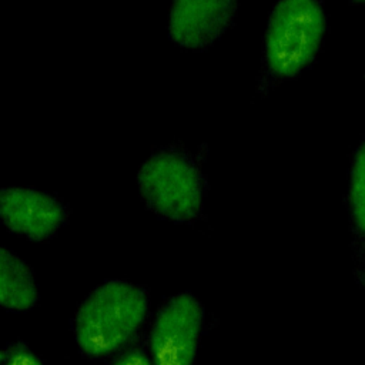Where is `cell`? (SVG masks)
I'll return each mask as SVG.
<instances>
[{
    "label": "cell",
    "mask_w": 365,
    "mask_h": 365,
    "mask_svg": "<svg viewBox=\"0 0 365 365\" xmlns=\"http://www.w3.org/2000/svg\"><path fill=\"white\" fill-rule=\"evenodd\" d=\"M3 365H41V362L26 345L13 344L3 354Z\"/></svg>",
    "instance_id": "cell-9"
},
{
    "label": "cell",
    "mask_w": 365,
    "mask_h": 365,
    "mask_svg": "<svg viewBox=\"0 0 365 365\" xmlns=\"http://www.w3.org/2000/svg\"><path fill=\"white\" fill-rule=\"evenodd\" d=\"M202 325V307L188 292L174 295L157 314L151 331L154 365H191Z\"/></svg>",
    "instance_id": "cell-4"
},
{
    "label": "cell",
    "mask_w": 365,
    "mask_h": 365,
    "mask_svg": "<svg viewBox=\"0 0 365 365\" xmlns=\"http://www.w3.org/2000/svg\"><path fill=\"white\" fill-rule=\"evenodd\" d=\"M0 204L3 224L33 241L54 235L68 214L66 204L57 197L33 188H3Z\"/></svg>",
    "instance_id": "cell-5"
},
{
    "label": "cell",
    "mask_w": 365,
    "mask_h": 365,
    "mask_svg": "<svg viewBox=\"0 0 365 365\" xmlns=\"http://www.w3.org/2000/svg\"><path fill=\"white\" fill-rule=\"evenodd\" d=\"M138 187L147 207L161 218L188 222L201 212L204 175L192 154L177 144L160 148L143 163Z\"/></svg>",
    "instance_id": "cell-3"
},
{
    "label": "cell",
    "mask_w": 365,
    "mask_h": 365,
    "mask_svg": "<svg viewBox=\"0 0 365 365\" xmlns=\"http://www.w3.org/2000/svg\"><path fill=\"white\" fill-rule=\"evenodd\" d=\"M352 4H358V6H364L365 7V0H348Z\"/></svg>",
    "instance_id": "cell-11"
},
{
    "label": "cell",
    "mask_w": 365,
    "mask_h": 365,
    "mask_svg": "<svg viewBox=\"0 0 365 365\" xmlns=\"http://www.w3.org/2000/svg\"><path fill=\"white\" fill-rule=\"evenodd\" d=\"M38 294L30 268L11 251L0 252V304L11 312H23L37 302Z\"/></svg>",
    "instance_id": "cell-8"
},
{
    "label": "cell",
    "mask_w": 365,
    "mask_h": 365,
    "mask_svg": "<svg viewBox=\"0 0 365 365\" xmlns=\"http://www.w3.org/2000/svg\"><path fill=\"white\" fill-rule=\"evenodd\" d=\"M238 0H173L168 16L170 38L187 48H205L231 24Z\"/></svg>",
    "instance_id": "cell-6"
},
{
    "label": "cell",
    "mask_w": 365,
    "mask_h": 365,
    "mask_svg": "<svg viewBox=\"0 0 365 365\" xmlns=\"http://www.w3.org/2000/svg\"><path fill=\"white\" fill-rule=\"evenodd\" d=\"M113 365H151V362L144 355V352L138 349H133L118 356Z\"/></svg>",
    "instance_id": "cell-10"
},
{
    "label": "cell",
    "mask_w": 365,
    "mask_h": 365,
    "mask_svg": "<svg viewBox=\"0 0 365 365\" xmlns=\"http://www.w3.org/2000/svg\"><path fill=\"white\" fill-rule=\"evenodd\" d=\"M348 215L352 235L354 275L365 294V138L358 145L349 168Z\"/></svg>",
    "instance_id": "cell-7"
},
{
    "label": "cell",
    "mask_w": 365,
    "mask_h": 365,
    "mask_svg": "<svg viewBox=\"0 0 365 365\" xmlns=\"http://www.w3.org/2000/svg\"><path fill=\"white\" fill-rule=\"evenodd\" d=\"M327 30L325 0H278L262 46L257 94L304 71L317 57Z\"/></svg>",
    "instance_id": "cell-1"
},
{
    "label": "cell",
    "mask_w": 365,
    "mask_h": 365,
    "mask_svg": "<svg viewBox=\"0 0 365 365\" xmlns=\"http://www.w3.org/2000/svg\"><path fill=\"white\" fill-rule=\"evenodd\" d=\"M147 312L145 292L127 281L110 279L80 305L74 336L83 354L106 356L121 348L138 329Z\"/></svg>",
    "instance_id": "cell-2"
}]
</instances>
